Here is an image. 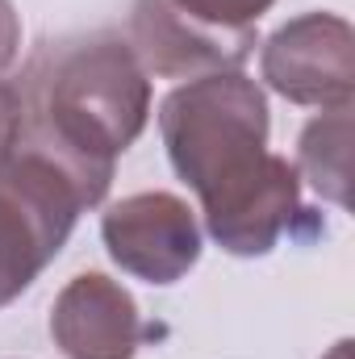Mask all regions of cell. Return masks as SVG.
<instances>
[{"label":"cell","instance_id":"5b68a950","mask_svg":"<svg viewBox=\"0 0 355 359\" xmlns=\"http://www.w3.org/2000/svg\"><path fill=\"white\" fill-rule=\"evenodd\" d=\"M105 251L117 268L147 284H176L201 259V226L176 192H134L100 217Z\"/></svg>","mask_w":355,"mask_h":359},{"label":"cell","instance_id":"ba28073f","mask_svg":"<svg viewBox=\"0 0 355 359\" xmlns=\"http://www.w3.org/2000/svg\"><path fill=\"white\" fill-rule=\"evenodd\" d=\"M347 142H351V109H326L301 130L297 142V176L309 180L318 196L347 205Z\"/></svg>","mask_w":355,"mask_h":359},{"label":"cell","instance_id":"9c48e42d","mask_svg":"<svg viewBox=\"0 0 355 359\" xmlns=\"http://www.w3.org/2000/svg\"><path fill=\"white\" fill-rule=\"evenodd\" d=\"M163 4L205 34L234 38V42H260L255 25L276 0H163Z\"/></svg>","mask_w":355,"mask_h":359},{"label":"cell","instance_id":"8992f818","mask_svg":"<svg viewBox=\"0 0 355 359\" xmlns=\"http://www.w3.org/2000/svg\"><path fill=\"white\" fill-rule=\"evenodd\" d=\"M51 339L67 359H134L147 326L130 288L100 271H80L51 305Z\"/></svg>","mask_w":355,"mask_h":359},{"label":"cell","instance_id":"277c9868","mask_svg":"<svg viewBox=\"0 0 355 359\" xmlns=\"http://www.w3.org/2000/svg\"><path fill=\"white\" fill-rule=\"evenodd\" d=\"M272 92L305 109H351L355 34L339 13H301L284 21L260 50Z\"/></svg>","mask_w":355,"mask_h":359},{"label":"cell","instance_id":"30bf717a","mask_svg":"<svg viewBox=\"0 0 355 359\" xmlns=\"http://www.w3.org/2000/svg\"><path fill=\"white\" fill-rule=\"evenodd\" d=\"M17 55H21V17L13 0H0V76L17 63Z\"/></svg>","mask_w":355,"mask_h":359},{"label":"cell","instance_id":"6da1fadb","mask_svg":"<svg viewBox=\"0 0 355 359\" xmlns=\"http://www.w3.org/2000/svg\"><path fill=\"white\" fill-rule=\"evenodd\" d=\"M159 134L222 251L267 255L305 213L297 168L267 151V96L251 76L213 72L172 88L159 104Z\"/></svg>","mask_w":355,"mask_h":359},{"label":"cell","instance_id":"7a4b0ae2","mask_svg":"<svg viewBox=\"0 0 355 359\" xmlns=\"http://www.w3.org/2000/svg\"><path fill=\"white\" fill-rule=\"evenodd\" d=\"M17 88V147L46 155L100 205L117 159L151 117V76L134 46L113 34H72L42 42Z\"/></svg>","mask_w":355,"mask_h":359},{"label":"cell","instance_id":"8fae6325","mask_svg":"<svg viewBox=\"0 0 355 359\" xmlns=\"http://www.w3.org/2000/svg\"><path fill=\"white\" fill-rule=\"evenodd\" d=\"M13 138H17V88L0 80V159L8 155Z\"/></svg>","mask_w":355,"mask_h":359},{"label":"cell","instance_id":"52a82bcc","mask_svg":"<svg viewBox=\"0 0 355 359\" xmlns=\"http://www.w3.org/2000/svg\"><path fill=\"white\" fill-rule=\"evenodd\" d=\"M126 42L134 46L147 76H159V80H201L213 72H243V63L260 46V42L205 34L180 13H172L163 0H134Z\"/></svg>","mask_w":355,"mask_h":359},{"label":"cell","instance_id":"3957f363","mask_svg":"<svg viewBox=\"0 0 355 359\" xmlns=\"http://www.w3.org/2000/svg\"><path fill=\"white\" fill-rule=\"evenodd\" d=\"M88 209L80 184L38 151L8 147L0 159V309L13 305L67 247Z\"/></svg>","mask_w":355,"mask_h":359}]
</instances>
